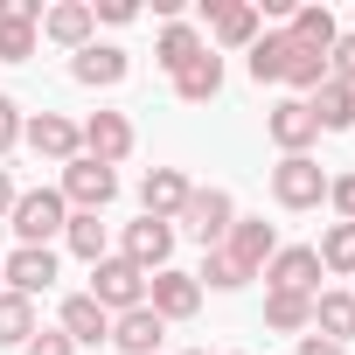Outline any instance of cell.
<instances>
[{
  "label": "cell",
  "mask_w": 355,
  "mask_h": 355,
  "mask_svg": "<svg viewBox=\"0 0 355 355\" xmlns=\"http://www.w3.org/2000/svg\"><path fill=\"white\" fill-rule=\"evenodd\" d=\"M189 196H196V182H189L182 167H146V182H139V202H146V216H160V223L182 216Z\"/></svg>",
  "instance_id": "16"
},
{
  "label": "cell",
  "mask_w": 355,
  "mask_h": 355,
  "mask_svg": "<svg viewBox=\"0 0 355 355\" xmlns=\"http://www.w3.org/2000/svg\"><path fill=\"white\" fill-rule=\"evenodd\" d=\"M265 132H272V146H279V153H306V146L320 139V125H313L306 98H279V105L265 112Z\"/></svg>",
  "instance_id": "14"
},
{
  "label": "cell",
  "mask_w": 355,
  "mask_h": 355,
  "mask_svg": "<svg viewBox=\"0 0 355 355\" xmlns=\"http://www.w3.org/2000/svg\"><path fill=\"white\" fill-rule=\"evenodd\" d=\"M77 139H84V153H91V160L119 167V160L132 153V119H125V112H91V119L77 125Z\"/></svg>",
  "instance_id": "12"
},
{
  "label": "cell",
  "mask_w": 355,
  "mask_h": 355,
  "mask_svg": "<svg viewBox=\"0 0 355 355\" xmlns=\"http://www.w3.org/2000/svg\"><path fill=\"white\" fill-rule=\"evenodd\" d=\"M146 306L160 313V320H196V306H202V286H196V272H153L146 279Z\"/></svg>",
  "instance_id": "9"
},
{
  "label": "cell",
  "mask_w": 355,
  "mask_h": 355,
  "mask_svg": "<svg viewBox=\"0 0 355 355\" xmlns=\"http://www.w3.org/2000/svg\"><path fill=\"white\" fill-rule=\"evenodd\" d=\"M258 279H265V293H300V300H313V293H320V258H313V244H279Z\"/></svg>",
  "instance_id": "7"
},
{
  "label": "cell",
  "mask_w": 355,
  "mask_h": 355,
  "mask_svg": "<svg viewBox=\"0 0 355 355\" xmlns=\"http://www.w3.org/2000/svg\"><path fill=\"white\" fill-rule=\"evenodd\" d=\"M0 286L21 293V300L49 293V286H56V251H28V244H15L8 258H0Z\"/></svg>",
  "instance_id": "11"
},
{
  "label": "cell",
  "mask_w": 355,
  "mask_h": 355,
  "mask_svg": "<svg viewBox=\"0 0 355 355\" xmlns=\"http://www.w3.org/2000/svg\"><path fill=\"white\" fill-rule=\"evenodd\" d=\"M251 279H258V272H244V265H237L223 244H216V251H202V272H196V286H209V293H237V286H251Z\"/></svg>",
  "instance_id": "28"
},
{
  "label": "cell",
  "mask_w": 355,
  "mask_h": 355,
  "mask_svg": "<svg viewBox=\"0 0 355 355\" xmlns=\"http://www.w3.org/2000/svg\"><path fill=\"white\" fill-rule=\"evenodd\" d=\"M56 327H63V334H70L77 348H98V341H112V313H105V306H98L91 293H70V300H63V320H56Z\"/></svg>",
  "instance_id": "18"
},
{
  "label": "cell",
  "mask_w": 355,
  "mask_h": 355,
  "mask_svg": "<svg viewBox=\"0 0 355 355\" xmlns=\"http://www.w3.org/2000/svg\"><path fill=\"white\" fill-rule=\"evenodd\" d=\"M306 112H313V125H320V132H348V125H355V84L327 77L320 91H306Z\"/></svg>",
  "instance_id": "19"
},
{
  "label": "cell",
  "mask_w": 355,
  "mask_h": 355,
  "mask_svg": "<svg viewBox=\"0 0 355 355\" xmlns=\"http://www.w3.org/2000/svg\"><path fill=\"white\" fill-rule=\"evenodd\" d=\"M91 300H98L105 313H132V306H146V272L112 251V258L91 265Z\"/></svg>",
  "instance_id": "5"
},
{
  "label": "cell",
  "mask_w": 355,
  "mask_h": 355,
  "mask_svg": "<svg viewBox=\"0 0 355 355\" xmlns=\"http://www.w3.org/2000/svg\"><path fill=\"white\" fill-rule=\"evenodd\" d=\"M139 8H132V0H91V21H112V28H125Z\"/></svg>",
  "instance_id": "36"
},
{
  "label": "cell",
  "mask_w": 355,
  "mask_h": 355,
  "mask_svg": "<svg viewBox=\"0 0 355 355\" xmlns=\"http://www.w3.org/2000/svg\"><path fill=\"white\" fill-rule=\"evenodd\" d=\"M313 258H320V272L355 279V223H327V230H320V244H313Z\"/></svg>",
  "instance_id": "26"
},
{
  "label": "cell",
  "mask_w": 355,
  "mask_h": 355,
  "mask_svg": "<svg viewBox=\"0 0 355 355\" xmlns=\"http://www.w3.org/2000/svg\"><path fill=\"white\" fill-rule=\"evenodd\" d=\"M28 334H35V300L0 293V348H28Z\"/></svg>",
  "instance_id": "29"
},
{
  "label": "cell",
  "mask_w": 355,
  "mask_h": 355,
  "mask_svg": "<svg viewBox=\"0 0 355 355\" xmlns=\"http://www.w3.org/2000/svg\"><path fill=\"white\" fill-rule=\"evenodd\" d=\"M0 293H8V286H0Z\"/></svg>",
  "instance_id": "40"
},
{
  "label": "cell",
  "mask_w": 355,
  "mask_h": 355,
  "mask_svg": "<svg viewBox=\"0 0 355 355\" xmlns=\"http://www.w3.org/2000/svg\"><path fill=\"white\" fill-rule=\"evenodd\" d=\"M119 258H125V265H139L146 279H153V272H167V258H174V223H160V216L125 223V230H119Z\"/></svg>",
  "instance_id": "6"
},
{
  "label": "cell",
  "mask_w": 355,
  "mask_h": 355,
  "mask_svg": "<svg viewBox=\"0 0 355 355\" xmlns=\"http://www.w3.org/2000/svg\"><path fill=\"white\" fill-rule=\"evenodd\" d=\"M15 237L28 244V251H49V237H63V223H70V202L56 196V189H28V196H15Z\"/></svg>",
  "instance_id": "2"
},
{
  "label": "cell",
  "mask_w": 355,
  "mask_h": 355,
  "mask_svg": "<svg viewBox=\"0 0 355 355\" xmlns=\"http://www.w3.org/2000/svg\"><path fill=\"white\" fill-rule=\"evenodd\" d=\"M15 196H21V189H15V174L0 167V216H15Z\"/></svg>",
  "instance_id": "38"
},
{
  "label": "cell",
  "mask_w": 355,
  "mask_h": 355,
  "mask_svg": "<svg viewBox=\"0 0 355 355\" xmlns=\"http://www.w3.org/2000/svg\"><path fill=\"white\" fill-rule=\"evenodd\" d=\"M91 0H56V8H42V42H56V49H91Z\"/></svg>",
  "instance_id": "15"
},
{
  "label": "cell",
  "mask_w": 355,
  "mask_h": 355,
  "mask_svg": "<svg viewBox=\"0 0 355 355\" xmlns=\"http://www.w3.org/2000/svg\"><path fill=\"white\" fill-rule=\"evenodd\" d=\"M286 35H293L300 49H320V56H327L341 28H334V8H327V0H320V8H293V21H286Z\"/></svg>",
  "instance_id": "25"
},
{
  "label": "cell",
  "mask_w": 355,
  "mask_h": 355,
  "mask_svg": "<svg viewBox=\"0 0 355 355\" xmlns=\"http://www.w3.org/2000/svg\"><path fill=\"white\" fill-rule=\"evenodd\" d=\"M265 28V15L251 0H209V49H251Z\"/></svg>",
  "instance_id": "10"
},
{
  "label": "cell",
  "mask_w": 355,
  "mask_h": 355,
  "mask_svg": "<svg viewBox=\"0 0 355 355\" xmlns=\"http://www.w3.org/2000/svg\"><path fill=\"white\" fill-rule=\"evenodd\" d=\"M125 70H132V56H125L119 42H91V49L70 56V77H77L84 91H112V84H125Z\"/></svg>",
  "instance_id": "13"
},
{
  "label": "cell",
  "mask_w": 355,
  "mask_h": 355,
  "mask_svg": "<svg viewBox=\"0 0 355 355\" xmlns=\"http://www.w3.org/2000/svg\"><path fill=\"white\" fill-rule=\"evenodd\" d=\"M56 196L70 202V216H105V209H112V196H119V174H112L105 160L77 153V160L63 167V182H56Z\"/></svg>",
  "instance_id": "1"
},
{
  "label": "cell",
  "mask_w": 355,
  "mask_h": 355,
  "mask_svg": "<svg viewBox=\"0 0 355 355\" xmlns=\"http://www.w3.org/2000/svg\"><path fill=\"white\" fill-rule=\"evenodd\" d=\"M313 334L320 341H355V293H313Z\"/></svg>",
  "instance_id": "22"
},
{
  "label": "cell",
  "mask_w": 355,
  "mask_h": 355,
  "mask_svg": "<svg viewBox=\"0 0 355 355\" xmlns=\"http://www.w3.org/2000/svg\"><path fill=\"white\" fill-rule=\"evenodd\" d=\"M160 334H167V320H160L153 306H132V313H112V341H119L125 355H160Z\"/></svg>",
  "instance_id": "20"
},
{
  "label": "cell",
  "mask_w": 355,
  "mask_h": 355,
  "mask_svg": "<svg viewBox=\"0 0 355 355\" xmlns=\"http://www.w3.org/2000/svg\"><path fill=\"white\" fill-rule=\"evenodd\" d=\"M202 49H209V42H202L189 21H167V28H160V42H153V63H160L167 77H182V70H189Z\"/></svg>",
  "instance_id": "23"
},
{
  "label": "cell",
  "mask_w": 355,
  "mask_h": 355,
  "mask_svg": "<svg viewBox=\"0 0 355 355\" xmlns=\"http://www.w3.org/2000/svg\"><path fill=\"white\" fill-rule=\"evenodd\" d=\"M63 244L84 258V265H98V258H112V244H105V223L98 216H70L63 223Z\"/></svg>",
  "instance_id": "30"
},
{
  "label": "cell",
  "mask_w": 355,
  "mask_h": 355,
  "mask_svg": "<svg viewBox=\"0 0 355 355\" xmlns=\"http://www.w3.org/2000/svg\"><path fill=\"white\" fill-rule=\"evenodd\" d=\"M272 202H279V209H320V202H327V167H320L313 153H286V160L272 167Z\"/></svg>",
  "instance_id": "3"
},
{
  "label": "cell",
  "mask_w": 355,
  "mask_h": 355,
  "mask_svg": "<svg viewBox=\"0 0 355 355\" xmlns=\"http://www.w3.org/2000/svg\"><path fill=\"white\" fill-rule=\"evenodd\" d=\"M21 139H28L35 160H56V167H70V160L84 153V139H77V125H70L63 112H35V119H21Z\"/></svg>",
  "instance_id": "8"
},
{
  "label": "cell",
  "mask_w": 355,
  "mask_h": 355,
  "mask_svg": "<svg viewBox=\"0 0 355 355\" xmlns=\"http://www.w3.org/2000/svg\"><path fill=\"white\" fill-rule=\"evenodd\" d=\"M293 355H348V348H341V341H320V334H300Z\"/></svg>",
  "instance_id": "37"
},
{
  "label": "cell",
  "mask_w": 355,
  "mask_h": 355,
  "mask_svg": "<svg viewBox=\"0 0 355 355\" xmlns=\"http://www.w3.org/2000/svg\"><path fill=\"white\" fill-rule=\"evenodd\" d=\"M189 355H202V348H189Z\"/></svg>",
  "instance_id": "39"
},
{
  "label": "cell",
  "mask_w": 355,
  "mask_h": 355,
  "mask_svg": "<svg viewBox=\"0 0 355 355\" xmlns=\"http://www.w3.org/2000/svg\"><path fill=\"white\" fill-rule=\"evenodd\" d=\"M15 146H21V105H15L8 91H0V160H8Z\"/></svg>",
  "instance_id": "34"
},
{
  "label": "cell",
  "mask_w": 355,
  "mask_h": 355,
  "mask_svg": "<svg viewBox=\"0 0 355 355\" xmlns=\"http://www.w3.org/2000/svg\"><path fill=\"white\" fill-rule=\"evenodd\" d=\"M223 251H230L244 272H265V265H272V251H279V230H272L265 216H237V223H230V237H223Z\"/></svg>",
  "instance_id": "17"
},
{
  "label": "cell",
  "mask_w": 355,
  "mask_h": 355,
  "mask_svg": "<svg viewBox=\"0 0 355 355\" xmlns=\"http://www.w3.org/2000/svg\"><path fill=\"white\" fill-rule=\"evenodd\" d=\"M230 223H237V202H230L223 189H196V196L182 202V216H174V237L189 230L202 251H216V244L230 237Z\"/></svg>",
  "instance_id": "4"
},
{
  "label": "cell",
  "mask_w": 355,
  "mask_h": 355,
  "mask_svg": "<svg viewBox=\"0 0 355 355\" xmlns=\"http://www.w3.org/2000/svg\"><path fill=\"white\" fill-rule=\"evenodd\" d=\"M286 84H293V91H320V84H327V56H320V49H300V42H293Z\"/></svg>",
  "instance_id": "31"
},
{
  "label": "cell",
  "mask_w": 355,
  "mask_h": 355,
  "mask_svg": "<svg viewBox=\"0 0 355 355\" xmlns=\"http://www.w3.org/2000/svg\"><path fill=\"white\" fill-rule=\"evenodd\" d=\"M216 91H223V56L216 49H202L182 77H174V98H182V105H209Z\"/></svg>",
  "instance_id": "24"
},
{
  "label": "cell",
  "mask_w": 355,
  "mask_h": 355,
  "mask_svg": "<svg viewBox=\"0 0 355 355\" xmlns=\"http://www.w3.org/2000/svg\"><path fill=\"white\" fill-rule=\"evenodd\" d=\"M21 355H77V341H70V334H63V327H35V334H28V348H21Z\"/></svg>",
  "instance_id": "32"
},
{
  "label": "cell",
  "mask_w": 355,
  "mask_h": 355,
  "mask_svg": "<svg viewBox=\"0 0 355 355\" xmlns=\"http://www.w3.org/2000/svg\"><path fill=\"white\" fill-rule=\"evenodd\" d=\"M327 202L341 223H355V174H327Z\"/></svg>",
  "instance_id": "35"
},
{
  "label": "cell",
  "mask_w": 355,
  "mask_h": 355,
  "mask_svg": "<svg viewBox=\"0 0 355 355\" xmlns=\"http://www.w3.org/2000/svg\"><path fill=\"white\" fill-rule=\"evenodd\" d=\"M327 77L355 84V28H348V35H334V49H327Z\"/></svg>",
  "instance_id": "33"
},
{
  "label": "cell",
  "mask_w": 355,
  "mask_h": 355,
  "mask_svg": "<svg viewBox=\"0 0 355 355\" xmlns=\"http://www.w3.org/2000/svg\"><path fill=\"white\" fill-rule=\"evenodd\" d=\"M244 63H251V77H258V84H286V63H293V35H286V28H265V35L244 49Z\"/></svg>",
  "instance_id": "21"
},
{
  "label": "cell",
  "mask_w": 355,
  "mask_h": 355,
  "mask_svg": "<svg viewBox=\"0 0 355 355\" xmlns=\"http://www.w3.org/2000/svg\"><path fill=\"white\" fill-rule=\"evenodd\" d=\"M265 327H272V334H306V327H313V300H300V293H265Z\"/></svg>",
  "instance_id": "27"
}]
</instances>
